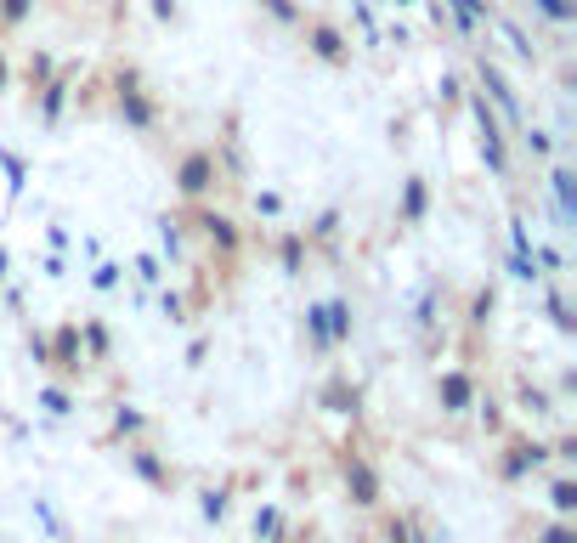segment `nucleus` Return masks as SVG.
Here are the masks:
<instances>
[{"mask_svg":"<svg viewBox=\"0 0 577 543\" xmlns=\"http://www.w3.org/2000/svg\"><path fill=\"white\" fill-rule=\"evenodd\" d=\"M284 267H289V272L301 267V238H289V244H284Z\"/></svg>","mask_w":577,"mask_h":543,"instance_id":"dca6fc26","label":"nucleus"},{"mask_svg":"<svg viewBox=\"0 0 577 543\" xmlns=\"http://www.w3.org/2000/svg\"><path fill=\"white\" fill-rule=\"evenodd\" d=\"M538 12H543V18H555V23H572V18H577L572 0H538Z\"/></svg>","mask_w":577,"mask_h":543,"instance_id":"9d476101","label":"nucleus"},{"mask_svg":"<svg viewBox=\"0 0 577 543\" xmlns=\"http://www.w3.org/2000/svg\"><path fill=\"white\" fill-rule=\"evenodd\" d=\"M0 85H6V63H0Z\"/></svg>","mask_w":577,"mask_h":543,"instance_id":"aec40b11","label":"nucleus"},{"mask_svg":"<svg viewBox=\"0 0 577 543\" xmlns=\"http://www.w3.org/2000/svg\"><path fill=\"white\" fill-rule=\"evenodd\" d=\"M204 232H210L215 244H221V250H232V244H238V232H232L227 215H204Z\"/></svg>","mask_w":577,"mask_h":543,"instance_id":"1a4fd4ad","label":"nucleus"},{"mask_svg":"<svg viewBox=\"0 0 577 543\" xmlns=\"http://www.w3.org/2000/svg\"><path fill=\"white\" fill-rule=\"evenodd\" d=\"M210 181H215V159H210V153H187L181 170H176V188L187 198H198V193H210Z\"/></svg>","mask_w":577,"mask_h":543,"instance_id":"f257e3e1","label":"nucleus"},{"mask_svg":"<svg viewBox=\"0 0 577 543\" xmlns=\"http://www.w3.org/2000/svg\"><path fill=\"white\" fill-rule=\"evenodd\" d=\"M119 108H124V119H131L136 131H148V125H153V108H148V97H136V91H124Z\"/></svg>","mask_w":577,"mask_h":543,"instance_id":"0eeeda50","label":"nucleus"},{"mask_svg":"<svg viewBox=\"0 0 577 543\" xmlns=\"http://www.w3.org/2000/svg\"><path fill=\"white\" fill-rule=\"evenodd\" d=\"M119 283V267H97V289H114Z\"/></svg>","mask_w":577,"mask_h":543,"instance_id":"f3484780","label":"nucleus"},{"mask_svg":"<svg viewBox=\"0 0 577 543\" xmlns=\"http://www.w3.org/2000/svg\"><path fill=\"white\" fill-rule=\"evenodd\" d=\"M346 475H351V492H357V504H373V499H380V481H373V470H368L363 459H351V464H346Z\"/></svg>","mask_w":577,"mask_h":543,"instance_id":"7ed1b4c3","label":"nucleus"},{"mask_svg":"<svg viewBox=\"0 0 577 543\" xmlns=\"http://www.w3.org/2000/svg\"><path fill=\"white\" fill-rule=\"evenodd\" d=\"M481 80H487V85H493V97H498V108H504V114H509V119H521V108H516V91H509V85H504V74H498L493 63H481Z\"/></svg>","mask_w":577,"mask_h":543,"instance_id":"20e7f679","label":"nucleus"},{"mask_svg":"<svg viewBox=\"0 0 577 543\" xmlns=\"http://www.w3.org/2000/svg\"><path fill=\"white\" fill-rule=\"evenodd\" d=\"M153 12H159V18H170V0H153Z\"/></svg>","mask_w":577,"mask_h":543,"instance_id":"6ab92c4d","label":"nucleus"},{"mask_svg":"<svg viewBox=\"0 0 577 543\" xmlns=\"http://www.w3.org/2000/svg\"><path fill=\"white\" fill-rule=\"evenodd\" d=\"M62 97H68V85H62V80H57V85H45V119H57V114H62Z\"/></svg>","mask_w":577,"mask_h":543,"instance_id":"f8f14e48","label":"nucleus"},{"mask_svg":"<svg viewBox=\"0 0 577 543\" xmlns=\"http://www.w3.org/2000/svg\"><path fill=\"white\" fill-rule=\"evenodd\" d=\"M267 12H272V18H277V23H294V18H301V12H294V6H289V0H267Z\"/></svg>","mask_w":577,"mask_h":543,"instance_id":"4468645a","label":"nucleus"},{"mask_svg":"<svg viewBox=\"0 0 577 543\" xmlns=\"http://www.w3.org/2000/svg\"><path fill=\"white\" fill-rule=\"evenodd\" d=\"M0 18H6V23H23V18H28V0H0Z\"/></svg>","mask_w":577,"mask_h":543,"instance_id":"ddd939ff","label":"nucleus"},{"mask_svg":"<svg viewBox=\"0 0 577 543\" xmlns=\"http://www.w3.org/2000/svg\"><path fill=\"white\" fill-rule=\"evenodd\" d=\"M442 402H447V413L470 408V379H464V374H447V379H442Z\"/></svg>","mask_w":577,"mask_h":543,"instance_id":"423d86ee","label":"nucleus"},{"mask_svg":"<svg viewBox=\"0 0 577 543\" xmlns=\"http://www.w3.org/2000/svg\"><path fill=\"white\" fill-rule=\"evenodd\" d=\"M549 499H555V509H560V515H572V509H577V487H572V481H560V487L549 492Z\"/></svg>","mask_w":577,"mask_h":543,"instance_id":"9b49d317","label":"nucleus"},{"mask_svg":"<svg viewBox=\"0 0 577 543\" xmlns=\"http://www.w3.org/2000/svg\"><path fill=\"white\" fill-rule=\"evenodd\" d=\"M555 198H560V215H566V221H572V215H577V176H572V170H555Z\"/></svg>","mask_w":577,"mask_h":543,"instance_id":"39448f33","label":"nucleus"},{"mask_svg":"<svg viewBox=\"0 0 577 543\" xmlns=\"http://www.w3.org/2000/svg\"><path fill=\"white\" fill-rule=\"evenodd\" d=\"M397 6H413V0H397Z\"/></svg>","mask_w":577,"mask_h":543,"instance_id":"412c9836","label":"nucleus"},{"mask_svg":"<svg viewBox=\"0 0 577 543\" xmlns=\"http://www.w3.org/2000/svg\"><path fill=\"white\" fill-rule=\"evenodd\" d=\"M425 204H430L425 181H408V198H402V221H425Z\"/></svg>","mask_w":577,"mask_h":543,"instance_id":"6e6552de","label":"nucleus"},{"mask_svg":"<svg viewBox=\"0 0 577 543\" xmlns=\"http://www.w3.org/2000/svg\"><path fill=\"white\" fill-rule=\"evenodd\" d=\"M504 35H509V45H516V52H521V57H533V40H526V35H521V28H516V23H504Z\"/></svg>","mask_w":577,"mask_h":543,"instance_id":"2eb2a0df","label":"nucleus"},{"mask_svg":"<svg viewBox=\"0 0 577 543\" xmlns=\"http://www.w3.org/2000/svg\"><path fill=\"white\" fill-rule=\"evenodd\" d=\"M543 543H572V532H566V526H555V532L543 538Z\"/></svg>","mask_w":577,"mask_h":543,"instance_id":"a211bd4d","label":"nucleus"},{"mask_svg":"<svg viewBox=\"0 0 577 543\" xmlns=\"http://www.w3.org/2000/svg\"><path fill=\"white\" fill-rule=\"evenodd\" d=\"M311 52H317L323 63H346V40H340L329 23H317V28H311Z\"/></svg>","mask_w":577,"mask_h":543,"instance_id":"f03ea898","label":"nucleus"}]
</instances>
